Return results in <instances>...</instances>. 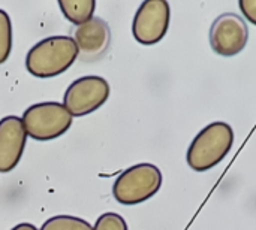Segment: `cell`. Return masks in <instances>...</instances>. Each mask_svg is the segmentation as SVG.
I'll use <instances>...</instances> for the list:
<instances>
[{
	"label": "cell",
	"instance_id": "5",
	"mask_svg": "<svg viewBox=\"0 0 256 230\" xmlns=\"http://www.w3.org/2000/svg\"><path fill=\"white\" fill-rule=\"evenodd\" d=\"M111 88L102 76H82L75 79L63 96V105L72 117H84L98 111L110 97Z\"/></svg>",
	"mask_w": 256,
	"mask_h": 230
},
{
	"label": "cell",
	"instance_id": "13",
	"mask_svg": "<svg viewBox=\"0 0 256 230\" xmlns=\"http://www.w3.org/2000/svg\"><path fill=\"white\" fill-rule=\"evenodd\" d=\"M93 230H129L128 229V223L126 220L116 214V213H105L102 214L94 226H93Z\"/></svg>",
	"mask_w": 256,
	"mask_h": 230
},
{
	"label": "cell",
	"instance_id": "12",
	"mask_svg": "<svg viewBox=\"0 0 256 230\" xmlns=\"http://www.w3.org/2000/svg\"><path fill=\"white\" fill-rule=\"evenodd\" d=\"M12 22L6 10L0 9V64H3L12 51Z\"/></svg>",
	"mask_w": 256,
	"mask_h": 230
},
{
	"label": "cell",
	"instance_id": "3",
	"mask_svg": "<svg viewBox=\"0 0 256 230\" xmlns=\"http://www.w3.org/2000/svg\"><path fill=\"white\" fill-rule=\"evenodd\" d=\"M162 172L152 163H140L123 171L112 186L114 199L122 205H140L162 187Z\"/></svg>",
	"mask_w": 256,
	"mask_h": 230
},
{
	"label": "cell",
	"instance_id": "6",
	"mask_svg": "<svg viewBox=\"0 0 256 230\" xmlns=\"http://www.w3.org/2000/svg\"><path fill=\"white\" fill-rule=\"evenodd\" d=\"M171 21V9L166 0H146L140 4L132 21V34L141 45L159 43Z\"/></svg>",
	"mask_w": 256,
	"mask_h": 230
},
{
	"label": "cell",
	"instance_id": "10",
	"mask_svg": "<svg viewBox=\"0 0 256 230\" xmlns=\"http://www.w3.org/2000/svg\"><path fill=\"white\" fill-rule=\"evenodd\" d=\"M58 7L75 25H82L88 22L93 18V13L96 10V1L94 0H58Z\"/></svg>",
	"mask_w": 256,
	"mask_h": 230
},
{
	"label": "cell",
	"instance_id": "4",
	"mask_svg": "<svg viewBox=\"0 0 256 230\" xmlns=\"http://www.w3.org/2000/svg\"><path fill=\"white\" fill-rule=\"evenodd\" d=\"M74 117L64 108L63 103L58 102H42L28 106L21 121L27 132V136L34 141H52L64 135L70 126Z\"/></svg>",
	"mask_w": 256,
	"mask_h": 230
},
{
	"label": "cell",
	"instance_id": "2",
	"mask_svg": "<svg viewBox=\"0 0 256 230\" xmlns=\"http://www.w3.org/2000/svg\"><path fill=\"white\" fill-rule=\"evenodd\" d=\"M234 139V130L228 123H210L194 138L188 148L186 162L189 168L195 172L213 169L228 156Z\"/></svg>",
	"mask_w": 256,
	"mask_h": 230
},
{
	"label": "cell",
	"instance_id": "9",
	"mask_svg": "<svg viewBox=\"0 0 256 230\" xmlns=\"http://www.w3.org/2000/svg\"><path fill=\"white\" fill-rule=\"evenodd\" d=\"M74 40L82 60L92 61L99 58L108 49L111 42V30L102 18L93 16L88 22L76 27Z\"/></svg>",
	"mask_w": 256,
	"mask_h": 230
},
{
	"label": "cell",
	"instance_id": "11",
	"mask_svg": "<svg viewBox=\"0 0 256 230\" xmlns=\"http://www.w3.org/2000/svg\"><path fill=\"white\" fill-rule=\"evenodd\" d=\"M40 230H93V226L75 216H54L42 225Z\"/></svg>",
	"mask_w": 256,
	"mask_h": 230
},
{
	"label": "cell",
	"instance_id": "1",
	"mask_svg": "<svg viewBox=\"0 0 256 230\" xmlns=\"http://www.w3.org/2000/svg\"><path fill=\"white\" fill-rule=\"evenodd\" d=\"M78 46L70 36H50L30 48L26 69L36 78H52L66 72L78 58Z\"/></svg>",
	"mask_w": 256,
	"mask_h": 230
},
{
	"label": "cell",
	"instance_id": "7",
	"mask_svg": "<svg viewBox=\"0 0 256 230\" xmlns=\"http://www.w3.org/2000/svg\"><path fill=\"white\" fill-rule=\"evenodd\" d=\"M249 42V27L246 21L232 12L219 15L210 27V45L222 57L240 54Z\"/></svg>",
	"mask_w": 256,
	"mask_h": 230
},
{
	"label": "cell",
	"instance_id": "8",
	"mask_svg": "<svg viewBox=\"0 0 256 230\" xmlns=\"http://www.w3.org/2000/svg\"><path fill=\"white\" fill-rule=\"evenodd\" d=\"M27 144V132L20 117L8 115L0 120V174L14 171Z\"/></svg>",
	"mask_w": 256,
	"mask_h": 230
},
{
	"label": "cell",
	"instance_id": "15",
	"mask_svg": "<svg viewBox=\"0 0 256 230\" xmlns=\"http://www.w3.org/2000/svg\"><path fill=\"white\" fill-rule=\"evenodd\" d=\"M10 230H38L33 225H30V223H20V225H16L15 228H12Z\"/></svg>",
	"mask_w": 256,
	"mask_h": 230
},
{
	"label": "cell",
	"instance_id": "14",
	"mask_svg": "<svg viewBox=\"0 0 256 230\" xmlns=\"http://www.w3.org/2000/svg\"><path fill=\"white\" fill-rule=\"evenodd\" d=\"M240 10L246 16V19L256 25V0H240L238 1Z\"/></svg>",
	"mask_w": 256,
	"mask_h": 230
}]
</instances>
